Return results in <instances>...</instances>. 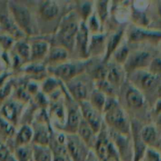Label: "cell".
Masks as SVG:
<instances>
[{
    "label": "cell",
    "mask_w": 161,
    "mask_h": 161,
    "mask_svg": "<svg viewBox=\"0 0 161 161\" xmlns=\"http://www.w3.org/2000/svg\"><path fill=\"white\" fill-rule=\"evenodd\" d=\"M103 113L105 115V124L112 130L127 136L130 135L131 125L124 108L115 97H107Z\"/></svg>",
    "instance_id": "obj_1"
},
{
    "label": "cell",
    "mask_w": 161,
    "mask_h": 161,
    "mask_svg": "<svg viewBox=\"0 0 161 161\" xmlns=\"http://www.w3.org/2000/svg\"><path fill=\"white\" fill-rule=\"evenodd\" d=\"M80 25L76 15L73 13H70L62 19L56 35V39L60 47H64L68 51L73 50Z\"/></svg>",
    "instance_id": "obj_2"
},
{
    "label": "cell",
    "mask_w": 161,
    "mask_h": 161,
    "mask_svg": "<svg viewBox=\"0 0 161 161\" xmlns=\"http://www.w3.org/2000/svg\"><path fill=\"white\" fill-rule=\"evenodd\" d=\"M104 126V125H103ZM94 149L96 157L101 161H119V156L116 148L107 135L105 127H102L98 133Z\"/></svg>",
    "instance_id": "obj_3"
},
{
    "label": "cell",
    "mask_w": 161,
    "mask_h": 161,
    "mask_svg": "<svg viewBox=\"0 0 161 161\" xmlns=\"http://www.w3.org/2000/svg\"><path fill=\"white\" fill-rule=\"evenodd\" d=\"M14 21L19 29L27 35L33 33L32 20L29 9L20 3L10 2L9 5Z\"/></svg>",
    "instance_id": "obj_4"
},
{
    "label": "cell",
    "mask_w": 161,
    "mask_h": 161,
    "mask_svg": "<svg viewBox=\"0 0 161 161\" xmlns=\"http://www.w3.org/2000/svg\"><path fill=\"white\" fill-rule=\"evenodd\" d=\"M152 53L147 50H136L130 53L128 58L124 64V71L127 74L140 70H147L152 61Z\"/></svg>",
    "instance_id": "obj_5"
},
{
    "label": "cell",
    "mask_w": 161,
    "mask_h": 161,
    "mask_svg": "<svg viewBox=\"0 0 161 161\" xmlns=\"http://www.w3.org/2000/svg\"><path fill=\"white\" fill-rule=\"evenodd\" d=\"M66 150L72 161H86L91 149L75 135H66Z\"/></svg>",
    "instance_id": "obj_6"
},
{
    "label": "cell",
    "mask_w": 161,
    "mask_h": 161,
    "mask_svg": "<svg viewBox=\"0 0 161 161\" xmlns=\"http://www.w3.org/2000/svg\"><path fill=\"white\" fill-rule=\"evenodd\" d=\"M78 105L83 119L89 124L96 135H98L103 127L102 113L97 111L88 100L79 102Z\"/></svg>",
    "instance_id": "obj_7"
},
{
    "label": "cell",
    "mask_w": 161,
    "mask_h": 161,
    "mask_svg": "<svg viewBox=\"0 0 161 161\" xmlns=\"http://www.w3.org/2000/svg\"><path fill=\"white\" fill-rule=\"evenodd\" d=\"M132 80L135 82V86L140 91H157L161 84V79L153 75L148 70H140L130 73Z\"/></svg>",
    "instance_id": "obj_8"
},
{
    "label": "cell",
    "mask_w": 161,
    "mask_h": 161,
    "mask_svg": "<svg viewBox=\"0 0 161 161\" xmlns=\"http://www.w3.org/2000/svg\"><path fill=\"white\" fill-rule=\"evenodd\" d=\"M81 69H83V67L74 63L64 62L52 66L51 72L56 78L68 83L78 76Z\"/></svg>",
    "instance_id": "obj_9"
},
{
    "label": "cell",
    "mask_w": 161,
    "mask_h": 161,
    "mask_svg": "<svg viewBox=\"0 0 161 161\" xmlns=\"http://www.w3.org/2000/svg\"><path fill=\"white\" fill-rule=\"evenodd\" d=\"M110 139L116 148L119 158L124 161H132V145L127 138V135L117 133L114 130H110Z\"/></svg>",
    "instance_id": "obj_10"
},
{
    "label": "cell",
    "mask_w": 161,
    "mask_h": 161,
    "mask_svg": "<svg viewBox=\"0 0 161 161\" xmlns=\"http://www.w3.org/2000/svg\"><path fill=\"white\" fill-rule=\"evenodd\" d=\"M128 39L130 42H159L161 41V31L147 30L135 27L130 31Z\"/></svg>",
    "instance_id": "obj_11"
},
{
    "label": "cell",
    "mask_w": 161,
    "mask_h": 161,
    "mask_svg": "<svg viewBox=\"0 0 161 161\" xmlns=\"http://www.w3.org/2000/svg\"><path fill=\"white\" fill-rule=\"evenodd\" d=\"M89 30L85 22H80L79 31L75 37V47L82 58H86L89 56Z\"/></svg>",
    "instance_id": "obj_12"
},
{
    "label": "cell",
    "mask_w": 161,
    "mask_h": 161,
    "mask_svg": "<svg viewBox=\"0 0 161 161\" xmlns=\"http://www.w3.org/2000/svg\"><path fill=\"white\" fill-rule=\"evenodd\" d=\"M68 89L71 96L77 102L86 101L88 98V89L86 85L83 83L80 77L76 76L71 81L67 83Z\"/></svg>",
    "instance_id": "obj_13"
},
{
    "label": "cell",
    "mask_w": 161,
    "mask_h": 161,
    "mask_svg": "<svg viewBox=\"0 0 161 161\" xmlns=\"http://www.w3.org/2000/svg\"><path fill=\"white\" fill-rule=\"evenodd\" d=\"M81 119L82 116L79 105L78 107L70 108L68 112L67 119L63 130L67 135H75L77 133Z\"/></svg>",
    "instance_id": "obj_14"
},
{
    "label": "cell",
    "mask_w": 161,
    "mask_h": 161,
    "mask_svg": "<svg viewBox=\"0 0 161 161\" xmlns=\"http://www.w3.org/2000/svg\"><path fill=\"white\" fill-rule=\"evenodd\" d=\"M125 100L127 106L132 109L141 108L145 104V97L142 92L133 85L128 86L126 91Z\"/></svg>",
    "instance_id": "obj_15"
},
{
    "label": "cell",
    "mask_w": 161,
    "mask_h": 161,
    "mask_svg": "<svg viewBox=\"0 0 161 161\" xmlns=\"http://www.w3.org/2000/svg\"><path fill=\"white\" fill-rule=\"evenodd\" d=\"M124 35V28H119L117 31H115L113 35L107 39L106 41V49H105V54L104 57L103 62L108 63L111 57L115 53L116 50L119 48L121 43V40Z\"/></svg>",
    "instance_id": "obj_16"
},
{
    "label": "cell",
    "mask_w": 161,
    "mask_h": 161,
    "mask_svg": "<svg viewBox=\"0 0 161 161\" xmlns=\"http://www.w3.org/2000/svg\"><path fill=\"white\" fill-rule=\"evenodd\" d=\"M39 13L42 20L50 21L58 17L60 8L54 1H42L39 6Z\"/></svg>",
    "instance_id": "obj_17"
},
{
    "label": "cell",
    "mask_w": 161,
    "mask_h": 161,
    "mask_svg": "<svg viewBox=\"0 0 161 161\" xmlns=\"http://www.w3.org/2000/svg\"><path fill=\"white\" fill-rule=\"evenodd\" d=\"M140 137L146 146L156 149L160 138L158 128L156 126L151 124L146 125L140 129Z\"/></svg>",
    "instance_id": "obj_18"
},
{
    "label": "cell",
    "mask_w": 161,
    "mask_h": 161,
    "mask_svg": "<svg viewBox=\"0 0 161 161\" xmlns=\"http://www.w3.org/2000/svg\"><path fill=\"white\" fill-rule=\"evenodd\" d=\"M76 135L82 139V141L90 148H94L97 141V135L94 133L93 129L90 127L89 124L83 119L82 118L81 122L79 126L78 130Z\"/></svg>",
    "instance_id": "obj_19"
},
{
    "label": "cell",
    "mask_w": 161,
    "mask_h": 161,
    "mask_svg": "<svg viewBox=\"0 0 161 161\" xmlns=\"http://www.w3.org/2000/svg\"><path fill=\"white\" fill-rule=\"evenodd\" d=\"M30 61L36 62L47 58L50 50L48 42L43 40H36L30 46Z\"/></svg>",
    "instance_id": "obj_20"
},
{
    "label": "cell",
    "mask_w": 161,
    "mask_h": 161,
    "mask_svg": "<svg viewBox=\"0 0 161 161\" xmlns=\"http://www.w3.org/2000/svg\"><path fill=\"white\" fill-rule=\"evenodd\" d=\"M124 73L123 69H121V65L112 63L107 66V75L106 80L111 83L114 87H119L123 83Z\"/></svg>",
    "instance_id": "obj_21"
},
{
    "label": "cell",
    "mask_w": 161,
    "mask_h": 161,
    "mask_svg": "<svg viewBox=\"0 0 161 161\" xmlns=\"http://www.w3.org/2000/svg\"><path fill=\"white\" fill-rule=\"evenodd\" d=\"M107 36L103 34H97L94 35L92 36L91 42L89 44V52L90 55L93 56H97L100 55L102 53H105V49H106V41Z\"/></svg>",
    "instance_id": "obj_22"
},
{
    "label": "cell",
    "mask_w": 161,
    "mask_h": 161,
    "mask_svg": "<svg viewBox=\"0 0 161 161\" xmlns=\"http://www.w3.org/2000/svg\"><path fill=\"white\" fill-rule=\"evenodd\" d=\"M69 58V51L64 47L60 46L53 47L50 48L48 54L47 56V61L50 64H53V66L61 63L66 62Z\"/></svg>",
    "instance_id": "obj_23"
},
{
    "label": "cell",
    "mask_w": 161,
    "mask_h": 161,
    "mask_svg": "<svg viewBox=\"0 0 161 161\" xmlns=\"http://www.w3.org/2000/svg\"><path fill=\"white\" fill-rule=\"evenodd\" d=\"M32 157L34 161H53V153L49 146L34 145Z\"/></svg>",
    "instance_id": "obj_24"
},
{
    "label": "cell",
    "mask_w": 161,
    "mask_h": 161,
    "mask_svg": "<svg viewBox=\"0 0 161 161\" xmlns=\"http://www.w3.org/2000/svg\"><path fill=\"white\" fill-rule=\"evenodd\" d=\"M107 97L102 93L101 91H99L98 90L95 89L91 92V94H90V98H89V102L94 108H95L97 111H98L99 113H101L102 114L104 111V108H105V102H106Z\"/></svg>",
    "instance_id": "obj_25"
},
{
    "label": "cell",
    "mask_w": 161,
    "mask_h": 161,
    "mask_svg": "<svg viewBox=\"0 0 161 161\" xmlns=\"http://www.w3.org/2000/svg\"><path fill=\"white\" fill-rule=\"evenodd\" d=\"M33 136H34V131L32 128L28 125H24L17 133V138H16L17 146L19 147V146H28V144L33 139Z\"/></svg>",
    "instance_id": "obj_26"
},
{
    "label": "cell",
    "mask_w": 161,
    "mask_h": 161,
    "mask_svg": "<svg viewBox=\"0 0 161 161\" xmlns=\"http://www.w3.org/2000/svg\"><path fill=\"white\" fill-rule=\"evenodd\" d=\"M33 138L36 142L35 145L48 146V145L50 144V136H49L48 130L43 126L37 127L36 131H34Z\"/></svg>",
    "instance_id": "obj_27"
},
{
    "label": "cell",
    "mask_w": 161,
    "mask_h": 161,
    "mask_svg": "<svg viewBox=\"0 0 161 161\" xmlns=\"http://www.w3.org/2000/svg\"><path fill=\"white\" fill-rule=\"evenodd\" d=\"M2 113L6 119L10 122H15L18 114L17 105L14 102H7L2 108Z\"/></svg>",
    "instance_id": "obj_28"
},
{
    "label": "cell",
    "mask_w": 161,
    "mask_h": 161,
    "mask_svg": "<svg viewBox=\"0 0 161 161\" xmlns=\"http://www.w3.org/2000/svg\"><path fill=\"white\" fill-rule=\"evenodd\" d=\"M130 53V50L127 45L119 46V48L115 51L113 55L114 62L119 65H124L127 61Z\"/></svg>",
    "instance_id": "obj_29"
},
{
    "label": "cell",
    "mask_w": 161,
    "mask_h": 161,
    "mask_svg": "<svg viewBox=\"0 0 161 161\" xmlns=\"http://www.w3.org/2000/svg\"><path fill=\"white\" fill-rule=\"evenodd\" d=\"M95 86L96 89L98 90L102 93H103L106 97H114V94H116V87L113 86L111 83H108V81L105 80H98V81H95Z\"/></svg>",
    "instance_id": "obj_30"
},
{
    "label": "cell",
    "mask_w": 161,
    "mask_h": 161,
    "mask_svg": "<svg viewBox=\"0 0 161 161\" xmlns=\"http://www.w3.org/2000/svg\"><path fill=\"white\" fill-rule=\"evenodd\" d=\"M32 157V148L28 146H19L16 150L17 161H30Z\"/></svg>",
    "instance_id": "obj_31"
},
{
    "label": "cell",
    "mask_w": 161,
    "mask_h": 161,
    "mask_svg": "<svg viewBox=\"0 0 161 161\" xmlns=\"http://www.w3.org/2000/svg\"><path fill=\"white\" fill-rule=\"evenodd\" d=\"M17 53L20 55V58L25 60H30V54H31V50H30V46L28 42L25 41H20L17 45Z\"/></svg>",
    "instance_id": "obj_32"
},
{
    "label": "cell",
    "mask_w": 161,
    "mask_h": 161,
    "mask_svg": "<svg viewBox=\"0 0 161 161\" xmlns=\"http://www.w3.org/2000/svg\"><path fill=\"white\" fill-rule=\"evenodd\" d=\"M97 12L98 14V19L102 23H103L108 15V4L107 1H98L96 3Z\"/></svg>",
    "instance_id": "obj_33"
},
{
    "label": "cell",
    "mask_w": 161,
    "mask_h": 161,
    "mask_svg": "<svg viewBox=\"0 0 161 161\" xmlns=\"http://www.w3.org/2000/svg\"><path fill=\"white\" fill-rule=\"evenodd\" d=\"M150 73L161 79V58H153L147 69Z\"/></svg>",
    "instance_id": "obj_34"
},
{
    "label": "cell",
    "mask_w": 161,
    "mask_h": 161,
    "mask_svg": "<svg viewBox=\"0 0 161 161\" xmlns=\"http://www.w3.org/2000/svg\"><path fill=\"white\" fill-rule=\"evenodd\" d=\"M143 160L144 161H161V153L153 148H147Z\"/></svg>",
    "instance_id": "obj_35"
},
{
    "label": "cell",
    "mask_w": 161,
    "mask_h": 161,
    "mask_svg": "<svg viewBox=\"0 0 161 161\" xmlns=\"http://www.w3.org/2000/svg\"><path fill=\"white\" fill-rule=\"evenodd\" d=\"M88 23H87V28L89 30V31H91V32L94 33V35L97 34L99 31V29H100V22H99L98 17L96 15L93 14L91 17L88 18Z\"/></svg>",
    "instance_id": "obj_36"
},
{
    "label": "cell",
    "mask_w": 161,
    "mask_h": 161,
    "mask_svg": "<svg viewBox=\"0 0 161 161\" xmlns=\"http://www.w3.org/2000/svg\"><path fill=\"white\" fill-rule=\"evenodd\" d=\"M80 15L83 17V22H85V20H88L91 16V10H92V3L91 2H85V3H81V6H80Z\"/></svg>",
    "instance_id": "obj_37"
},
{
    "label": "cell",
    "mask_w": 161,
    "mask_h": 161,
    "mask_svg": "<svg viewBox=\"0 0 161 161\" xmlns=\"http://www.w3.org/2000/svg\"><path fill=\"white\" fill-rule=\"evenodd\" d=\"M56 87L57 80H53V79H48V80L45 81V83H44L43 86H42V90L46 93H49L53 91Z\"/></svg>",
    "instance_id": "obj_38"
},
{
    "label": "cell",
    "mask_w": 161,
    "mask_h": 161,
    "mask_svg": "<svg viewBox=\"0 0 161 161\" xmlns=\"http://www.w3.org/2000/svg\"><path fill=\"white\" fill-rule=\"evenodd\" d=\"M11 158L9 149L4 145L0 144V161H9Z\"/></svg>",
    "instance_id": "obj_39"
},
{
    "label": "cell",
    "mask_w": 161,
    "mask_h": 161,
    "mask_svg": "<svg viewBox=\"0 0 161 161\" xmlns=\"http://www.w3.org/2000/svg\"><path fill=\"white\" fill-rule=\"evenodd\" d=\"M154 113L157 116L161 114V97L157 99L154 105Z\"/></svg>",
    "instance_id": "obj_40"
},
{
    "label": "cell",
    "mask_w": 161,
    "mask_h": 161,
    "mask_svg": "<svg viewBox=\"0 0 161 161\" xmlns=\"http://www.w3.org/2000/svg\"><path fill=\"white\" fill-rule=\"evenodd\" d=\"M53 161H68L64 154H53Z\"/></svg>",
    "instance_id": "obj_41"
},
{
    "label": "cell",
    "mask_w": 161,
    "mask_h": 161,
    "mask_svg": "<svg viewBox=\"0 0 161 161\" xmlns=\"http://www.w3.org/2000/svg\"><path fill=\"white\" fill-rule=\"evenodd\" d=\"M86 161H98V159H97V157H96L95 153L91 150V152H90L89 155H88Z\"/></svg>",
    "instance_id": "obj_42"
},
{
    "label": "cell",
    "mask_w": 161,
    "mask_h": 161,
    "mask_svg": "<svg viewBox=\"0 0 161 161\" xmlns=\"http://www.w3.org/2000/svg\"><path fill=\"white\" fill-rule=\"evenodd\" d=\"M157 116V121H156V127H157V128H160L161 129V114L158 115Z\"/></svg>",
    "instance_id": "obj_43"
},
{
    "label": "cell",
    "mask_w": 161,
    "mask_h": 161,
    "mask_svg": "<svg viewBox=\"0 0 161 161\" xmlns=\"http://www.w3.org/2000/svg\"><path fill=\"white\" fill-rule=\"evenodd\" d=\"M156 149H157V150H158L159 152L161 153V135H160V138H159L158 144H157Z\"/></svg>",
    "instance_id": "obj_44"
}]
</instances>
